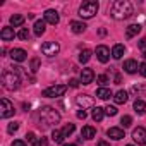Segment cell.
<instances>
[{
	"label": "cell",
	"instance_id": "45",
	"mask_svg": "<svg viewBox=\"0 0 146 146\" xmlns=\"http://www.w3.org/2000/svg\"><path fill=\"white\" fill-rule=\"evenodd\" d=\"M127 146H132V144H127Z\"/></svg>",
	"mask_w": 146,
	"mask_h": 146
},
{
	"label": "cell",
	"instance_id": "38",
	"mask_svg": "<svg viewBox=\"0 0 146 146\" xmlns=\"http://www.w3.org/2000/svg\"><path fill=\"white\" fill-rule=\"evenodd\" d=\"M79 83H81V81H78V79H70V81H69V86H70V88H78Z\"/></svg>",
	"mask_w": 146,
	"mask_h": 146
},
{
	"label": "cell",
	"instance_id": "10",
	"mask_svg": "<svg viewBox=\"0 0 146 146\" xmlns=\"http://www.w3.org/2000/svg\"><path fill=\"white\" fill-rule=\"evenodd\" d=\"M132 139L137 144H146V129L144 127H137L132 131Z\"/></svg>",
	"mask_w": 146,
	"mask_h": 146
},
{
	"label": "cell",
	"instance_id": "35",
	"mask_svg": "<svg viewBox=\"0 0 146 146\" xmlns=\"http://www.w3.org/2000/svg\"><path fill=\"white\" fill-rule=\"evenodd\" d=\"M40 69V60L38 58H33L31 60V72H36Z\"/></svg>",
	"mask_w": 146,
	"mask_h": 146
},
{
	"label": "cell",
	"instance_id": "24",
	"mask_svg": "<svg viewBox=\"0 0 146 146\" xmlns=\"http://www.w3.org/2000/svg\"><path fill=\"white\" fill-rule=\"evenodd\" d=\"M96 96L102 98V100H108V98L113 96V95H112L110 88H98V90H96Z\"/></svg>",
	"mask_w": 146,
	"mask_h": 146
},
{
	"label": "cell",
	"instance_id": "20",
	"mask_svg": "<svg viewBox=\"0 0 146 146\" xmlns=\"http://www.w3.org/2000/svg\"><path fill=\"white\" fill-rule=\"evenodd\" d=\"M14 36H16V33H14L12 28H4L2 31H0V38H2L4 41H11V40H14Z\"/></svg>",
	"mask_w": 146,
	"mask_h": 146
},
{
	"label": "cell",
	"instance_id": "1",
	"mask_svg": "<svg viewBox=\"0 0 146 146\" xmlns=\"http://www.w3.org/2000/svg\"><path fill=\"white\" fill-rule=\"evenodd\" d=\"M134 14V9H132V4L127 2V0H115V2L110 5V16L117 21H122V19H127Z\"/></svg>",
	"mask_w": 146,
	"mask_h": 146
},
{
	"label": "cell",
	"instance_id": "33",
	"mask_svg": "<svg viewBox=\"0 0 146 146\" xmlns=\"http://www.w3.org/2000/svg\"><path fill=\"white\" fill-rule=\"evenodd\" d=\"M96 81H98V84H100V86L103 88V86H105V84L108 83V78H107L105 74H102V76H98V78H96Z\"/></svg>",
	"mask_w": 146,
	"mask_h": 146
},
{
	"label": "cell",
	"instance_id": "42",
	"mask_svg": "<svg viewBox=\"0 0 146 146\" xmlns=\"http://www.w3.org/2000/svg\"><path fill=\"white\" fill-rule=\"evenodd\" d=\"M98 146H110V144H108L107 141H100V143H98Z\"/></svg>",
	"mask_w": 146,
	"mask_h": 146
},
{
	"label": "cell",
	"instance_id": "14",
	"mask_svg": "<svg viewBox=\"0 0 146 146\" xmlns=\"http://www.w3.org/2000/svg\"><path fill=\"white\" fill-rule=\"evenodd\" d=\"M124 70L127 72V74H134V72H137V70H139V65H137V62H136V60L129 58V60H125V62H124Z\"/></svg>",
	"mask_w": 146,
	"mask_h": 146
},
{
	"label": "cell",
	"instance_id": "39",
	"mask_svg": "<svg viewBox=\"0 0 146 146\" xmlns=\"http://www.w3.org/2000/svg\"><path fill=\"white\" fill-rule=\"evenodd\" d=\"M78 119H83V120H84V119H86V112H84V110H83V108H81V110H79V112H78Z\"/></svg>",
	"mask_w": 146,
	"mask_h": 146
},
{
	"label": "cell",
	"instance_id": "2",
	"mask_svg": "<svg viewBox=\"0 0 146 146\" xmlns=\"http://www.w3.org/2000/svg\"><path fill=\"white\" fill-rule=\"evenodd\" d=\"M2 86L9 91H16L21 86V76H19V67L5 69L2 72Z\"/></svg>",
	"mask_w": 146,
	"mask_h": 146
},
{
	"label": "cell",
	"instance_id": "40",
	"mask_svg": "<svg viewBox=\"0 0 146 146\" xmlns=\"http://www.w3.org/2000/svg\"><path fill=\"white\" fill-rule=\"evenodd\" d=\"M12 146H26V143H24V141H21V139H16V141L12 143Z\"/></svg>",
	"mask_w": 146,
	"mask_h": 146
},
{
	"label": "cell",
	"instance_id": "4",
	"mask_svg": "<svg viewBox=\"0 0 146 146\" xmlns=\"http://www.w3.org/2000/svg\"><path fill=\"white\" fill-rule=\"evenodd\" d=\"M100 5L98 2H95V0H88V2H83L81 7H79V16L83 19H91L96 12H98Z\"/></svg>",
	"mask_w": 146,
	"mask_h": 146
},
{
	"label": "cell",
	"instance_id": "29",
	"mask_svg": "<svg viewBox=\"0 0 146 146\" xmlns=\"http://www.w3.org/2000/svg\"><path fill=\"white\" fill-rule=\"evenodd\" d=\"M74 129H76V127H74V124H67V125L62 129V132H64V136L67 137V136H70L72 132H74Z\"/></svg>",
	"mask_w": 146,
	"mask_h": 146
},
{
	"label": "cell",
	"instance_id": "27",
	"mask_svg": "<svg viewBox=\"0 0 146 146\" xmlns=\"http://www.w3.org/2000/svg\"><path fill=\"white\" fill-rule=\"evenodd\" d=\"M64 132L62 131H58V129H55L53 132H52V139H53V143H57V144H60V143H64Z\"/></svg>",
	"mask_w": 146,
	"mask_h": 146
},
{
	"label": "cell",
	"instance_id": "18",
	"mask_svg": "<svg viewBox=\"0 0 146 146\" xmlns=\"http://www.w3.org/2000/svg\"><path fill=\"white\" fill-rule=\"evenodd\" d=\"M139 31H141V26L139 24H131V26L125 28V36L127 38H134V36L139 35Z\"/></svg>",
	"mask_w": 146,
	"mask_h": 146
},
{
	"label": "cell",
	"instance_id": "9",
	"mask_svg": "<svg viewBox=\"0 0 146 146\" xmlns=\"http://www.w3.org/2000/svg\"><path fill=\"white\" fill-rule=\"evenodd\" d=\"M96 57H98V60H100L102 64H107L108 58H110V50H108V46H105V45L96 46Z\"/></svg>",
	"mask_w": 146,
	"mask_h": 146
},
{
	"label": "cell",
	"instance_id": "11",
	"mask_svg": "<svg viewBox=\"0 0 146 146\" xmlns=\"http://www.w3.org/2000/svg\"><path fill=\"white\" fill-rule=\"evenodd\" d=\"M11 57H12L14 62H24V60L28 58V53H26V50H23V48H12V50H11Z\"/></svg>",
	"mask_w": 146,
	"mask_h": 146
},
{
	"label": "cell",
	"instance_id": "16",
	"mask_svg": "<svg viewBox=\"0 0 146 146\" xmlns=\"http://www.w3.org/2000/svg\"><path fill=\"white\" fill-rule=\"evenodd\" d=\"M96 136V129L93 125H84L83 131H81V137L83 139H93Z\"/></svg>",
	"mask_w": 146,
	"mask_h": 146
},
{
	"label": "cell",
	"instance_id": "19",
	"mask_svg": "<svg viewBox=\"0 0 146 146\" xmlns=\"http://www.w3.org/2000/svg\"><path fill=\"white\" fill-rule=\"evenodd\" d=\"M91 117H93V120H95V122L103 120V117H105V108H102V107H93Z\"/></svg>",
	"mask_w": 146,
	"mask_h": 146
},
{
	"label": "cell",
	"instance_id": "7",
	"mask_svg": "<svg viewBox=\"0 0 146 146\" xmlns=\"http://www.w3.org/2000/svg\"><path fill=\"white\" fill-rule=\"evenodd\" d=\"M41 52L46 55V57H55L58 52H60V45L57 41H46L41 45Z\"/></svg>",
	"mask_w": 146,
	"mask_h": 146
},
{
	"label": "cell",
	"instance_id": "37",
	"mask_svg": "<svg viewBox=\"0 0 146 146\" xmlns=\"http://www.w3.org/2000/svg\"><path fill=\"white\" fill-rule=\"evenodd\" d=\"M137 46H139L141 50H146V38H141L139 43H137Z\"/></svg>",
	"mask_w": 146,
	"mask_h": 146
},
{
	"label": "cell",
	"instance_id": "34",
	"mask_svg": "<svg viewBox=\"0 0 146 146\" xmlns=\"http://www.w3.org/2000/svg\"><path fill=\"white\" fill-rule=\"evenodd\" d=\"M17 129H19V124H17V122H12V124H9V127H7V132H9V134H14Z\"/></svg>",
	"mask_w": 146,
	"mask_h": 146
},
{
	"label": "cell",
	"instance_id": "21",
	"mask_svg": "<svg viewBox=\"0 0 146 146\" xmlns=\"http://www.w3.org/2000/svg\"><path fill=\"white\" fill-rule=\"evenodd\" d=\"M127 98H129V95H127V91H124V90H120V91H117V93L113 95V102H115V103H119V105L125 103V102H127Z\"/></svg>",
	"mask_w": 146,
	"mask_h": 146
},
{
	"label": "cell",
	"instance_id": "22",
	"mask_svg": "<svg viewBox=\"0 0 146 146\" xmlns=\"http://www.w3.org/2000/svg\"><path fill=\"white\" fill-rule=\"evenodd\" d=\"M45 26H46L45 19H43V21H41V19H40V21H36V23H35V26H33V28H35V29H33V31H35V35H36V36H41V35L45 33V29H46Z\"/></svg>",
	"mask_w": 146,
	"mask_h": 146
},
{
	"label": "cell",
	"instance_id": "41",
	"mask_svg": "<svg viewBox=\"0 0 146 146\" xmlns=\"http://www.w3.org/2000/svg\"><path fill=\"white\" fill-rule=\"evenodd\" d=\"M120 81H122V79H120V76L117 74V76H115V84H120Z\"/></svg>",
	"mask_w": 146,
	"mask_h": 146
},
{
	"label": "cell",
	"instance_id": "26",
	"mask_svg": "<svg viewBox=\"0 0 146 146\" xmlns=\"http://www.w3.org/2000/svg\"><path fill=\"white\" fill-rule=\"evenodd\" d=\"M134 110H136V113L143 115V113L146 112V103H144L143 100H136V102H134Z\"/></svg>",
	"mask_w": 146,
	"mask_h": 146
},
{
	"label": "cell",
	"instance_id": "30",
	"mask_svg": "<svg viewBox=\"0 0 146 146\" xmlns=\"http://www.w3.org/2000/svg\"><path fill=\"white\" fill-rule=\"evenodd\" d=\"M17 36H19L21 40H24V41H28V40H29V31H28L26 28H23V29H21V31L17 33Z\"/></svg>",
	"mask_w": 146,
	"mask_h": 146
},
{
	"label": "cell",
	"instance_id": "6",
	"mask_svg": "<svg viewBox=\"0 0 146 146\" xmlns=\"http://www.w3.org/2000/svg\"><path fill=\"white\" fill-rule=\"evenodd\" d=\"M14 105L7 100V98H2L0 100V117L2 119H9V117H12L14 115Z\"/></svg>",
	"mask_w": 146,
	"mask_h": 146
},
{
	"label": "cell",
	"instance_id": "25",
	"mask_svg": "<svg viewBox=\"0 0 146 146\" xmlns=\"http://www.w3.org/2000/svg\"><path fill=\"white\" fill-rule=\"evenodd\" d=\"M23 23H24V16H21V14H14L11 17V26H14V28L23 26Z\"/></svg>",
	"mask_w": 146,
	"mask_h": 146
},
{
	"label": "cell",
	"instance_id": "36",
	"mask_svg": "<svg viewBox=\"0 0 146 146\" xmlns=\"http://www.w3.org/2000/svg\"><path fill=\"white\" fill-rule=\"evenodd\" d=\"M139 74H141L143 78H146V62L139 65Z\"/></svg>",
	"mask_w": 146,
	"mask_h": 146
},
{
	"label": "cell",
	"instance_id": "3",
	"mask_svg": "<svg viewBox=\"0 0 146 146\" xmlns=\"http://www.w3.org/2000/svg\"><path fill=\"white\" fill-rule=\"evenodd\" d=\"M40 122L43 125H55L60 122V113L53 107H43L40 112Z\"/></svg>",
	"mask_w": 146,
	"mask_h": 146
},
{
	"label": "cell",
	"instance_id": "17",
	"mask_svg": "<svg viewBox=\"0 0 146 146\" xmlns=\"http://www.w3.org/2000/svg\"><path fill=\"white\" fill-rule=\"evenodd\" d=\"M70 29H72V33L81 35V33L86 31V24L81 23V21H72V23H70Z\"/></svg>",
	"mask_w": 146,
	"mask_h": 146
},
{
	"label": "cell",
	"instance_id": "15",
	"mask_svg": "<svg viewBox=\"0 0 146 146\" xmlns=\"http://www.w3.org/2000/svg\"><path fill=\"white\" fill-rule=\"evenodd\" d=\"M107 136L112 137V139H115V141H119V139L124 137V129H120V127H110L107 131Z\"/></svg>",
	"mask_w": 146,
	"mask_h": 146
},
{
	"label": "cell",
	"instance_id": "12",
	"mask_svg": "<svg viewBox=\"0 0 146 146\" xmlns=\"http://www.w3.org/2000/svg\"><path fill=\"white\" fill-rule=\"evenodd\" d=\"M93 79H95L93 69H83V70H81V83H83V84H91Z\"/></svg>",
	"mask_w": 146,
	"mask_h": 146
},
{
	"label": "cell",
	"instance_id": "32",
	"mask_svg": "<svg viewBox=\"0 0 146 146\" xmlns=\"http://www.w3.org/2000/svg\"><path fill=\"white\" fill-rule=\"evenodd\" d=\"M105 113L110 115V117H113V115H117V108L113 105H108V107H105Z\"/></svg>",
	"mask_w": 146,
	"mask_h": 146
},
{
	"label": "cell",
	"instance_id": "13",
	"mask_svg": "<svg viewBox=\"0 0 146 146\" xmlns=\"http://www.w3.org/2000/svg\"><path fill=\"white\" fill-rule=\"evenodd\" d=\"M76 102H78V105H79V107H83V110L93 105V98H91L90 95H79V96L76 98Z\"/></svg>",
	"mask_w": 146,
	"mask_h": 146
},
{
	"label": "cell",
	"instance_id": "5",
	"mask_svg": "<svg viewBox=\"0 0 146 146\" xmlns=\"http://www.w3.org/2000/svg\"><path fill=\"white\" fill-rule=\"evenodd\" d=\"M65 91H67V86H64V84H53V86H48L46 90H43L41 96H45V98H58Z\"/></svg>",
	"mask_w": 146,
	"mask_h": 146
},
{
	"label": "cell",
	"instance_id": "8",
	"mask_svg": "<svg viewBox=\"0 0 146 146\" xmlns=\"http://www.w3.org/2000/svg\"><path fill=\"white\" fill-rule=\"evenodd\" d=\"M43 17H45V23H48V24H52V26L58 24V21H60V16H58V12H57V11H53V9H48V11H45Z\"/></svg>",
	"mask_w": 146,
	"mask_h": 146
},
{
	"label": "cell",
	"instance_id": "28",
	"mask_svg": "<svg viewBox=\"0 0 146 146\" xmlns=\"http://www.w3.org/2000/svg\"><path fill=\"white\" fill-rule=\"evenodd\" d=\"M90 58H91V50H83V52L79 53V62H81V64H86Z\"/></svg>",
	"mask_w": 146,
	"mask_h": 146
},
{
	"label": "cell",
	"instance_id": "31",
	"mask_svg": "<svg viewBox=\"0 0 146 146\" xmlns=\"http://www.w3.org/2000/svg\"><path fill=\"white\" fill-rule=\"evenodd\" d=\"M120 124H122L124 127H129V125L132 124V117H131V115H124V117L120 119Z\"/></svg>",
	"mask_w": 146,
	"mask_h": 146
},
{
	"label": "cell",
	"instance_id": "23",
	"mask_svg": "<svg viewBox=\"0 0 146 146\" xmlns=\"http://www.w3.org/2000/svg\"><path fill=\"white\" fill-rule=\"evenodd\" d=\"M124 52H125V46L120 45V43H117V45H113V48H112V57H113V58H122Z\"/></svg>",
	"mask_w": 146,
	"mask_h": 146
},
{
	"label": "cell",
	"instance_id": "44",
	"mask_svg": "<svg viewBox=\"0 0 146 146\" xmlns=\"http://www.w3.org/2000/svg\"><path fill=\"white\" fill-rule=\"evenodd\" d=\"M64 146H76V144H64Z\"/></svg>",
	"mask_w": 146,
	"mask_h": 146
},
{
	"label": "cell",
	"instance_id": "43",
	"mask_svg": "<svg viewBox=\"0 0 146 146\" xmlns=\"http://www.w3.org/2000/svg\"><path fill=\"white\" fill-rule=\"evenodd\" d=\"M143 58H144V60H146V50H144V52H143Z\"/></svg>",
	"mask_w": 146,
	"mask_h": 146
}]
</instances>
